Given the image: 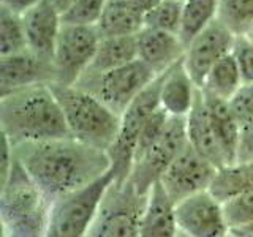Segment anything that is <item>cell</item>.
Returning <instances> with one entry per match:
<instances>
[{
  "label": "cell",
  "mask_w": 253,
  "mask_h": 237,
  "mask_svg": "<svg viewBox=\"0 0 253 237\" xmlns=\"http://www.w3.org/2000/svg\"><path fill=\"white\" fill-rule=\"evenodd\" d=\"M147 196H141L134 187L111 185L103 199L89 237H139L141 217Z\"/></svg>",
  "instance_id": "9"
},
{
  "label": "cell",
  "mask_w": 253,
  "mask_h": 237,
  "mask_svg": "<svg viewBox=\"0 0 253 237\" xmlns=\"http://www.w3.org/2000/svg\"><path fill=\"white\" fill-rule=\"evenodd\" d=\"M217 19L236 37H247L253 26V0H218Z\"/></svg>",
  "instance_id": "26"
},
{
  "label": "cell",
  "mask_w": 253,
  "mask_h": 237,
  "mask_svg": "<svg viewBox=\"0 0 253 237\" xmlns=\"http://www.w3.org/2000/svg\"><path fill=\"white\" fill-rule=\"evenodd\" d=\"M42 2L43 0H0V6L18 16H24Z\"/></svg>",
  "instance_id": "35"
},
{
  "label": "cell",
  "mask_w": 253,
  "mask_h": 237,
  "mask_svg": "<svg viewBox=\"0 0 253 237\" xmlns=\"http://www.w3.org/2000/svg\"><path fill=\"white\" fill-rule=\"evenodd\" d=\"M27 40L22 16L0 6V57L26 52Z\"/></svg>",
  "instance_id": "27"
},
{
  "label": "cell",
  "mask_w": 253,
  "mask_h": 237,
  "mask_svg": "<svg viewBox=\"0 0 253 237\" xmlns=\"http://www.w3.org/2000/svg\"><path fill=\"white\" fill-rule=\"evenodd\" d=\"M247 38H249V40H252V41H253V26H252V29H250V32H249Z\"/></svg>",
  "instance_id": "39"
},
{
  "label": "cell",
  "mask_w": 253,
  "mask_h": 237,
  "mask_svg": "<svg viewBox=\"0 0 253 237\" xmlns=\"http://www.w3.org/2000/svg\"><path fill=\"white\" fill-rule=\"evenodd\" d=\"M226 223L231 231L247 228L253 223V192L234 196L223 202Z\"/></svg>",
  "instance_id": "29"
},
{
  "label": "cell",
  "mask_w": 253,
  "mask_h": 237,
  "mask_svg": "<svg viewBox=\"0 0 253 237\" xmlns=\"http://www.w3.org/2000/svg\"><path fill=\"white\" fill-rule=\"evenodd\" d=\"M233 54L239 67L244 85L253 84V41L247 37H237Z\"/></svg>",
  "instance_id": "31"
},
{
  "label": "cell",
  "mask_w": 253,
  "mask_h": 237,
  "mask_svg": "<svg viewBox=\"0 0 253 237\" xmlns=\"http://www.w3.org/2000/svg\"><path fill=\"white\" fill-rule=\"evenodd\" d=\"M198 85L190 78L184 67V62H177L162 78L160 87V106L171 117H187L193 109Z\"/></svg>",
  "instance_id": "17"
},
{
  "label": "cell",
  "mask_w": 253,
  "mask_h": 237,
  "mask_svg": "<svg viewBox=\"0 0 253 237\" xmlns=\"http://www.w3.org/2000/svg\"><path fill=\"white\" fill-rule=\"evenodd\" d=\"M179 226L174 212V202L158 182L147 195L141 217L139 237H177Z\"/></svg>",
  "instance_id": "19"
},
{
  "label": "cell",
  "mask_w": 253,
  "mask_h": 237,
  "mask_svg": "<svg viewBox=\"0 0 253 237\" xmlns=\"http://www.w3.org/2000/svg\"><path fill=\"white\" fill-rule=\"evenodd\" d=\"M138 59L160 76L184 59L185 46L176 34L144 27L136 35Z\"/></svg>",
  "instance_id": "16"
},
{
  "label": "cell",
  "mask_w": 253,
  "mask_h": 237,
  "mask_svg": "<svg viewBox=\"0 0 253 237\" xmlns=\"http://www.w3.org/2000/svg\"><path fill=\"white\" fill-rule=\"evenodd\" d=\"M14 154L51 204L89 187L111 168L108 152L73 138L26 142L14 146Z\"/></svg>",
  "instance_id": "1"
},
{
  "label": "cell",
  "mask_w": 253,
  "mask_h": 237,
  "mask_svg": "<svg viewBox=\"0 0 253 237\" xmlns=\"http://www.w3.org/2000/svg\"><path fill=\"white\" fill-rule=\"evenodd\" d=\"M22 24L26 30L27 49L40 57L52 60L63 26L62 14L47 0H43L34 10L22 16Z\"/></svg>",
  "instance_id": "15"
},
{
  "label": "cell",
  "mask_w": 253,
  "mask_h": 237,
  "mask_svg": "<svg viewBox=\"0 0 253 237\" xmlns=\"http://www.w3.org/2000/svg\"><path fill=\"white\" fill-rule=\"evenodd\" d=\"M130 2L136 6L142 14H146V13H149L150 10H152V8H155L158 3H160L162 0H130Z\"/></svg>",
  "instance_id": "36"
},
{
  "label": "cell",
  "mask_w": 253,
  "mask_h": 237,
  "mask_svg": "<svg viewBox=\"0 0 253 237\" xmlns=\"http://www.w3.org/2000/svg\"><path fill=\"white\" fill-rule=\"evenodd\" d=\"M95 27L101 38L136 37L144 29V14L130 0H109Z\"/></svg>",
  "instance_id": "21"
},
{
  "label": "cell",
  "mask_w": 253,
  "mask_h": 237,
  "mask_svg": "<svg viewBox=\"0 0 253 237\" xmlns=\"http://www.w3.org/2000/svg\"><path fill=\"white\" fill-rule=\"evenodd\" d=\"M244 85L242 76L234 54H228L218 60L206 76L201 90L220 100L231 101Z\"/></svg>",
  "instance_id": "24"
},
{
  "label": "cell",
  "mask_w": 253,
  "mask_h": 237,
  "mask_svg": "<svg viewBox=\"0 0 253 237\" xmlns=\"http://www.w3.org/2000/svg\"><path fill=\"white\" fill-rule=\"evenodd\" d=\"M242 231H245V233H249V234L253 236V223L250 226H247V228H242Z\"/></svg>",
  "instance_id": "38"
},
{
  "label": "cell",
  "mask_w": 253,
  "mask_h": 237,
  "mask_svg": "<svg viewBox=\"0 0 253 237\" xmlns=\"http://www.w3.org/2000/svg\"><path fill=\"white\" fill-rule=\"evenodd\" d=\"M182 6H184V2H179V0H162L155 8L144 14V27L179 35Z\"/></svg>",
  "instance_id": "28"
},
{
  "label": "cell",
  "mask_w": 253,
  "mask_h": 237,
  "mask_svg": "<svg viewBox=\"0 0 253 237\" xmlns=\"http://www.w3.org/2000/svg\"><path fill=\"white\" fill-rule=\"evenodd\" d=\"M188 146L187 117H171L155 144L133 164L130 184L141 196H147L179 154Z\"/></svg>",
  "instance_id": "10"
},
{
  "label": "cell",
  "mask_w": 253,
  "mask_h": 237,
  "mask_svg": "<svg viewBox=\"0 0 253 237\" xmlns=\"http://www.w3.org/2000/svg\"><path fill=\"white\" fill-rule=\"evenodd\" d=\"M187 138H188V144L200 155H203L204 158H208L211 163L215 164L218 169L226 166L223 152H221L217 138L211 126V122H209L201 89L196 95L193 109L190 111V114L187 116Z\"/></svg>",
  "instance_id": "20"
},
{
  "label": "cell",
  "mask_w": 253,
  "mask_h": 237,
  "mask_svg": "<svg viewBox=\"0 0 253 237\" xmlns=\"http://www.w3.org/2000/svg\"><path fill=\"white\" fill-rule=\"evenodd\" d=\"M51 89L62 108L70 136L108 152L121 128V116L79 85L51 84Z\"/></svg>",
  "instance_id": "3"
},
{
  "label": "cell",
  "mask_w": 253,
  "mask_h": 237,
  "mask_svg": "<svg viewBox=\"0 0 253 237\" xmlns=\"http://www.w3.org/2000/svg\"><path fill=\"white\" fill-rule=\"evenodd\" d=\"M55 70L49 59L26 51L0 57V97L38 84H54Z\"/></svg>",
  "instance_id": "14"
},
{
  "label": "cell",
  "mask_w": 253,
  "mask_h": 237,
  "mask_svg": "<svg viewBox=\"0 0 253 237\" xmlns=\"http://www.w3.org/2000/svg\"><path fill=\"white\" fill-rule=\"evenodd\" d=\"M0 126L13 146L71 138L51 84H38L2 95Z\"/></svg>",
  "instance_id": "2"
},
{
  "label": "cell",
  "mask_w": 253,
  "mask_h": 237,
  "mask_svg": "<svg viewBox=\"0 0 253 237\" xmlns=\"http://www.w3.org/2000/svg\"><path fill=\"white\" fill-rule=\"evenodd\" d=\"M203 97L211 126L221 152H223L226 164H233L237 161V150H239L241 139V120L234 114L229 101L220 100L204 92Z\"/></svg>",
  "instance_id": "18"
},
{
  "label": "cell",
  "mask_w": 253,
  "mask_h": 237,
  "mask_svg": "<svg viewBox=\"0 0 253 237\" xmlns=\"http://www.w3.org/2000/svg\"><path fill=\"white\" fill-rule=\"evenodd\" d=\"M109 0H78L62 16L63 24L75 26H97Z\"/></svg>",
  "instance_id": "30"
},
{
  "label": "cell",
  "mask_w": 253,
  "mask_h": 237,
  "mask_svg": "<svg viewBox=\"0 0 253 237\" xmlns=\"http://www.w3.org/2000/svg\"><path fill=\"white\" fill-rule=\"evenodd\" d=\"M8 237H11V236H8Z\"/></svg>",
  "instance_id": "43"
},
{
  "label": "cell",
  "mask_w": 253,
  "mask_h": 237,
  "mask_svg": "<svg viewBox=\"0 0 253 237\" xmlns=\"http://www.w3.org/2000/svg\"><path fill=\"white\" fill-rule=\"evenodd\" d=\"M218 16V0H185L179 38L187 47Z\"/></svg>",
  "instance_id": "25"
},
{
  "label": "cell",
  "mask_w": 253,
  "mask_h": 237,
  "mask_svg": "<svg viewBox=\"0 0 253 237\" xmlns=\"http://www.w3.org/2000/svg\"><path fill=\"white\" fill-rule=\"evenodd\" d=\"M16 161L14 146L5 134H2V168H0V185L8 179Z\"/></svg>",
  "instance_id": "34"
},
{
  "label": "cell",
  "mask_w": 253,
  "mask_h": 237,
  "mask_svg": "<svg viewBox=\"0 0 253 237\" xmlns=\"http://www.w3.org/2000/svg\"><path fill=\"white\" fill-rule=\"evenodd\" d=\"M237 161H253V116L241 123V139H239V150H237Z\"/></svg>",
  "instance_id": "33"
},
{
  "label": "cell",
  "mask_w": 253,
  "mask_h": 237,
  "mask_svg": "<svg viewBox=\"0 0 253 237\" xmlns=\"http://www.w3.org/2000/svg\"><path fill=\"white\" fill-rule=\"evenodd\" d=\"M47 2H49L55 8V10H57L63 16L71 6H73L78 2V0H47Z\"/></svg>",
  "instance_id": "37"
},
{
  "label": "cell",
  "mask_w": 253,
  "mask_h": 237,
  "mask_svg": "<svg viewBox=\"0 0 253 237\" xmlns=\"http://www.w3.org/2000/svg\"><path fill=\"white\" fill-rule=\"evenodd\" d=\"M177 226L190 237H228L229 229L223 204L209 190L174 205Z\"/></svg>",
  "instance_id": "12"
},
{
  "label": "cell",
  "mask_w": 253,
  "mask_h": 237,
  "mask_svg": "<svg viewBox=\"0 0 253 237\" xmlns=\"http://www.w3.org/2000/svg\"><path fill=\"white\" fill-rule=\"evenodd\" d=\"M209 192L221 204L234 196L253 192V161H237L220 168Z\"/></svg>",
  "instance_id": "23"
},
{
  "label": "cell",
  "mask_w": 253,
  "mask_h": 237,
  "mask_svg": "<svg viewBox=\"0 0 253 237\" xmlns=\"http://www.w3.org/2000/svg\"><path fill=\"white\" fill-rule=\"evenodd\" d=\"M111 185L113 176L108 172L89 187L54 201L43 237H89Z\"/></svg>",
  "instance_id": "5"
},
{
  "label": "cell",
  "mask_w": 253,
  "mask_h": 237,
  "mask_svg": "<svg viewBox=\"0 0 253 237\" xmlns=\"http://www.w3.org/2000/svg\"><path fill=\"white\" fill-rule=\"evenodd\" d=\"M218 168L200 155L192 146H187L162 176L160 184L174 205L187 198L208 192Z\"/></svg>",
  "instance_id": "11"
},
{
  "label": "cell",
  "mask_w": 253,
  "mask_h": 237,
  "mask_svg": "<svg viewBox=\"0 0 253 237\" xmlns=\"http://www.w3.org/2000/svg\"><path fill=\"white\" fill-rule=\"evenodd\" d=\"M51 202L16 158L8 179L0 185L2 237H43Z\"/></svg>",
  "instance_id": "4"
},
{
  "label": "cell",
  "mask_w": 253,
  "mask_h": 237,
  "mask_svg": "<svg viewBox=\"0 0 253 237\" xmlns=\"http://www.w3.org/2000/svg\"><path fill=\"white\" fill-rule=\"evenodd\" d=\"M234 114L241 120H247L253 116V84H245L241 87V90L236 93V97L229 101Z\"/></svg>",
  "instance_id": "32"
},
{
  "label": "cell",
  "mask_w": 253,
  "mask_h": 237,
  "mask_svg": "<svg viewBox=\"0 0 253 237\" xmlns=\"http://www.w3.org/2000/svg\"><path fill=\"white\" fill-rule=\"evenodd\" d=\"M101 41L95 26L63 24L55 44L52 63L55 82L59 85H76L90 68Z\"/></svg>",
  "instance_id": "8"
},
{
  "label": "cell",
  "mask_w": 253,
  "mask_h": 237,
  "mask_svg": "<svg viewBox=\"0 0 253 237\" xmlns=\"http://www.w3.org/2000/svg\"><path fill=\"white\" fill-rule=\"evenodd\" d=\"M157 76L152 68L138 59L103 75H84L76 85L93 93L116 114L122 116Z\"/></svg>",
  "instance_id": "7"
},
{
  "label": "cell",
  "mask_w": 253,
  "mask_h": 237,
  "mask_svg": "<svg viewBox=\"0 0 253 237\" xmlns=\"http://www.w3.org/2000/svg\"><path fill=\"white\" fill-rule=\"evenodd\" d=\"M179 2H185V0H179Z\"/></svg>",
  "instance_id": "42"
},
{
  "label": "cell",
  "mask_w": 253,
  "mask_h": 237,
  "mask_svg": "<svg viewBox=\"0 0 253 237\" xmlns=\"http://www.w3.org/2000/svg\"><path fill=\"white\" fill-rule=\"evenodd\" d=\"M228 237H236V236H234V234H231V233H229V236H228Z\"/></svg>",
  "instance_id": "41"
},
{
  "label": "cell",
  "mask_w": 253,
  "mask_h": 237,
  "mask_svg": "<svg viewBox=\"0 0 253 237\" xmlns=\"http://www.w3.org/2000/svg\"><path fill=\"white\" fill-rule=\"evenodd\" d=\"M177 237H190L188 234H185V233H182L180 229H179V234H177Z\"/></svg>",
  "instance_id": "40"
},
{
  "label": "cell",
  "mask_w": 253,
  "mask_h": 237,
  "mask_svg": "<svg viewBox=\"0 0 253 237\" xmlns=\"http://www.w3.org/2000/svg\"><path fill=\"white\" fill-rule=\"evenodd\" d=\"M163 75L157 76L155 81L126 108L121 116V128H119L114 144L108 150L114 185H124L131 176L134 164V155L139 141L142 126L157 109H160V87Z\"/></svg>",
  "instance_id": "6"
},
{
  "label": "cell",
  "mask_w": 253,
  "mask_h": 237,
  "mask_svg": "<svg viewBox=\"0 0 253 237\" xmlns=\"http://www.w3.org/2000/svg\"><path fill=\"white\" fill-rule=\"evenodd\" d=\"M138 60L136 37H108L101 38L98 49L85 75H103L111 70Z\"/></svg>",
  "instance_id": "22"
},
{
  "label": "cell",
  "mask_w": 253,
  "mask_h": 237,
  "mask_svg": "<svg viewBox=\"0 0 253 237\" xmlns=\"http://www.w3.org/2000/svg\"><path fill=\"white\" fill-rule=\"evenodd\" d=\"M236 40L237 37L233 32L215 19L185 47L182 62H184V67L188 71L190 78L198 85V89L203 87L204 79L212 67L225 55L233 52Z\"/></svg>",
  "instance_id": "13"
}]
</instances>
